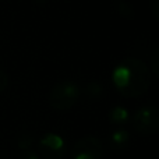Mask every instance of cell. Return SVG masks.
I'll return each mask as SVG.
<instances>
[{"mask_svg": "<svg viewBox=\"0 0 159 159\" xmlns=\"http://www.w3.org/2000/svg\"><path fill=\"white\" fill-rule=\"evenodd\" d=\"M20 159H41L39 154L36 151H34L32 148L30 149H22L20 151Z\"/></svg>", "mask_w": 159, "mask_h": 159, "instance_id": "cell-11", "label": "cell"}, {"mask_svg": "<svg viewBox=\"0 0 159 159\" xmlns=\"http://www.w3.org/2000/svg\"><path fill=\"white\" fill-rule=\"evenodd\" d=\"M115 8L124 18H133L134 17V10H133L131 4L126 0H115Z\"/></svg>", "mask_w": 159, "mask_h": 159, "instance_id": "cell-8", "label": "cell"}, {"mask_svg": "<svg viewBox=\"0 0 159 159\" xmlns=\"http://www.w3.org/2000/svg\"><path fill=\"white\" fill-rule=\"evenodd\" d=\"M109 121L115 126H124L127 121L130 120V115L129 110L123 106H113L112 109L109 110Z\"/></svg>", "mask_w": 159, "mask_h": 159, "instance_id": "cell-7", "label": "cell"}, {"mask_svg": "<svg viewBox=\"0 0 159 159\" xmlns=\"http://www.w3.org/2000/svg\"><path fill=\"white\" fill-rule=\"evenodd\" d=\"M133 127L143 135H152L159 129V112L154 105L141 106L133 116Z\"/></svg>", "mask_w": 159, "mask_h": 159, "instance_id": "cell-3", "label": "cell"}, {"mask_svg": "<svg viewBox=\"0 0 159 159\" xmlns=\"http://www.w3.org/2000/svg\"><path fill=\"white\" fill-rule=\"evenodd\" d=\"M105 93V89L101 84L98 82H91L85 87V95L89 99H99Z\"/></svg>", "mask_w": 159, "mask_h": 159, "instance_id": "cell-9", "label": "cell"}, {"mask_svg": "<svg viewBox=\"0 0 159 159\" xmlns=\"http://www.w3.org/2000/svg\"><path fill=\"white\" fill-rule=\"evenodd\" d=\"M151 10H152V14H154V18L158 20L159 16H158V10H159V0H152L151 2Z\"/></svg>", "mask_w": 159, "mask_h": 159, "instance_id": "cell-14", "label": "cell"}, {"mask_svg": "<svg viewBox=\"0 0 159 159\" xmlns=\"http://www.w3.org/2000/svg\"><path fill=\"white\" fill-rule=\"evenodd\" d=\"M8 81H10L8 80V74L3 69H0V92L8 87Z\"/></svg>", "mask_w": 159, "mask_h": 159, "instance_id": "cell-13", "label": "cell"}, {"mask_svg": "<svg viewBox=\"0 0 159 159\" xmlns=\"http://www.w3.org/2000/svg\"><path fill=\"white\" fill-rule=\"evenodd\" d=\"M112 81L120 95L137 98L148 91L151 85V70L137 57H126L113 69Z\"/></svg>", "mask_w": 159, "mask_h": 159, "instance_id": "cell-1", "label": "cell"}, {"mask_svg": "<svg viewBox=\"0 0 159 159\" xmlns=\"http://www.w3.org/2000/svg\"><path fill=\"white\" fill-rule=\"evenodd\" d=\"M81 96V88L73 81H63L50 89L48 102L55 110H69Z\"/></svg>", "mask_w": 159, "mask_h": 159, "instance_id": "cell-2", "label": "cell"}, {"mask_svg": "<svg viewBox=\"0 0 159 159\" xmlns=\"http://www.w3.org/2000/svg\"><path fill=\"white\" fill-rule=\"evenodd\" d=\"M38 154L45 159H63L67 154V144L61 135L56 133H46L38 141Z\"/></svg>", "mask_w": 159, "mask_h": 159, "instance_id": "cell-4", "label": "cell"}, {"mask_svg": "<svg viewBox=\"0 0 159 159\" xmlns=\"http://www.w3.org/2000/svg\"><path fill=\"white\" fill-rule=\"evenodd\" d=\"M71 159H102L103 147L98 137L85 135L80 138L70 151Z\"/></svg>", "mask_w": 159, "mask_h": 159, "instance_id": "cell-5", "label": "cell"}, {"mask_svg": "<svg viewBox=\"0 0 159 159\" xmlns=\"http://www.w3.org/2000/svg\"><path fill=\"white\" fill-rule=\"evenodd\" d=\"M34 137L31 134H28V133H25V134L20 135L18 141H17V145H18L20 151H22V149H30L34 147Z\"/></svg>", "mask_w": 159, "mask_h": 159, "instance_id": "cell-10", "label": "cell"}, {"mask_svg": "<svg viewBox=\"0 0 159 159\" xmlns=\"http://www.w3.org/2000/svg\"><path fill=\"white\" fill-rule=\"evenodd\" d=\"M110 148H112L113 152L116 154H123L124 151H127L130 147V141H131V137H130V133L124 129H117L110 134Z\"/></svg>", "mask_w": 159, "mask_h": 159, "instance_id": "cell-6", "label": "cell"}, {"mask_svg": "<svg viewBox=\"0 0 159 159\" xmlns=\"http://www.w3.org/2000/svg\"><path fill=\"white\" fill-rule=\"evenodd\" d=\"M158 57H159L158 48H155L154 53H152V56H151V69H152V74H154L155 77L158 75ZM151 69H149V70H151Z\"/></svg>", "mask_w": 159, "mask_h": 159, "instance_id": "cell-12", "label": "cell"}, {"mask_svg": "<svg viewBox=\"0 0 159 159\" xmlns=\"http://www.w3.org/2000/svg\"><path fill=\"white\" fill-rule=\"evenodd\" d=\"M34 2H36V3H45L46 0H34Z\"/></svg>", "mask_w": 159, "mask_h": 159, "instance_id": "cell-15", "label": "cell"}]
</instances>
